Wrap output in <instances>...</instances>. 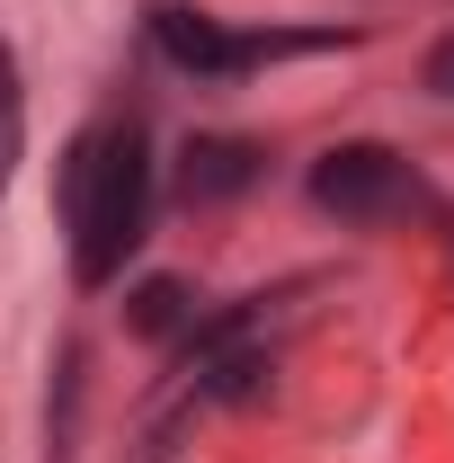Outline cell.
I'll use <instances>...</instances> for the list:
<instances>
[{
    "mask_svg": "<svg viewBox=\"0 0 454 463\" xmlns=\"http://www.w3.org/2000/svg\"><path fill=\"white\" fill-rule=\"evenodd\" d=\"M125 321H134L143 339H187V330H196V303H187V286H178V277H152V286H134Z\"/></svg>",
    "mask_w": 454,
    "mask_h": 463,
    "instance_id": "5",
    "label": "cell"
},
{
    "mask_svg": "<svg viewBox=\"0 0 454 463\" xmlns=\"http://www.w3.org/2000/svg\"><path fill=\"white\" fill-rule=\"evenodd\" d=\"M18 161H27V80H18V54L0 36V196H9Z\"/></svg>",
    "mask_w": 454,
    "mask_h": 463,
    "instance_id": "6",
    "label": "cell"
},
{
    "mask_svg": "<svg viewBox=\"0 0 454 463\" xmlns=\"http://www.w3.org/2000/svg\"><path fill=\"white\" fill-rule=\"evenodd\" d=\"M152 223V143L134 116L90 125L62 152V232H71V277L80 286H116L134 241Z\"/></svg>",
    "mask_w": 454,
    "mask_h": 463,
    "instance_id": "1",
    "label": "cell"
},
{
    "mask_svg": "<svg viewBox=\"0 0 454 463\" xmlns=\"http://www.w3.org/2000/svg\"><path fill=\"white\" fill-rule=\"evenodd\" d=\"M428 90H437V99H454V36L428 54Z\"/></svg>",
    "mask_w": 454,
    "mask_h": 463,
    "instance_id": "7",
    "label": "cell"
},
{
    "mask_svg": "<svg viewBox=\"0 0 454 463\" xmlns=\"http://www.w3.org/2000/svg\"><path fill=\"white\" fill-rule=\"evenodd\" d=\"M410 196L419 187H410V161H401L393 143H330L312 161V205L339 214V223H356V232L410 214Z\"/></svg>",
    "mask_w": 454,
    "mask_h": 463,
    "instance_id": "3",
    "label": "cell"
},
{
    "mask_svg": "<svg viewBox=\"0 0 454 463\" xmlns=\"http://www.w3.org/2000/svg\"><path fill=\"white\" fill-rule=\"evenodd\" d=\"M250 178H259V143H241V134H196V143L178 152V187H187V205L241 196Z\"/></svg>",
    "mask_w": 454,
    "mask_h": 463,
    "instance_id": "4",
    "label": "cell"
},
{
    "mask_svg": "<svg viewBox=\"0 0 454 463\" xmlns=\"http://www.w3.org/2000/svg\"><path fill=\"white\" fill-rule=\"evenodd\" d=\"M152 36H161V54H170L178 71H196V80H241V71H259V62H277V54H321V45H339L330 27H223V18L178 9V0L152 9Z\"/></svg>",
    "mask_w": 454,
    "mask_h": 463,
    "instance_id": "2",
    "label": "cell"
}]
</instances>
